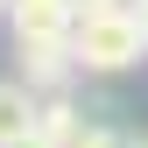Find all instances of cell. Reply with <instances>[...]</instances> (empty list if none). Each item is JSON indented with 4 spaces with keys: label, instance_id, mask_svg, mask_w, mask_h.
I'll use <instances>...</instances> for the list:
<instances>
[{
    "label": "cell",
    "instance_id": "cell-1",
    "mask_svg": "<svg viewBox=\"0 0 148 148\" xmlns=\"http://www.w3.org/2000/svg\"><path fill=\"white\" fill-rule=\"evenodd\" d=\"M71 57H78V71H92V78H120V71H134L148 57V28L134 7H92L78 14V28H71Z\"/></svg>",
    "mask_w": 148,
    "mask_h": 148
},
{
    "label": "cell",
    "instance_id": "cell-2",
    "mask_svg": "<svg viewBox=\"0 0 148 148\" xmlns=\"http://www.w3.org/2000/svg\"><path fill=\"white\" fill-rule=\"evenodd\" d=\"M14 57H21V85H35L42 99L49 92H71V78H78L71 42H14Z\"/></svg>",
    "mask_w": 148,
    "mask_h": 148
},
{
    "label": "cell",
    "instance_id": "cell-3",
    "mask_svg": "<svg viewBox=\"0 0 148 148\" xmlns=\"http://www.w3.org/2000/svg\"><path fill=\"white\" fill-rule=\"evenodd\" d=\"M42 120V92L21 85V78H0V148H21Z\"/></svg>",
    "mask_w": 148,
    "mask_h": 148
},
{
    "label": "cell",
    "instance_id": "cell-4",
    "mask_svg": "<svg viewBox=\"0 0 148 148\" xmlns=\"http://www.w3.org/2000/svg\"><path fill=\"white\" fill-rule=\"evenodd\" d=\"M85 113H78V99H71V92H49L42 99V120H35V141L42 148H78V134H85Z\"/></svg>",
    "mask_w": 148,
    "mask_h": 148
},
{
    "label": "cell",
    "instance_id": "cell-5",
    "mask_svg": "<svg viewBox=\"0 0 148 148\" xmlns=\"http://www.w3.org/2000/svg\"><path fill=\"white\" fill-rule=\"evenodd\" d=\"M134 134H120V127H85L78 134V148H127Z\"/></svg>",
    "mask_w": 148,
    "mask_h": 148
},
{
    "label": "cell",
    "instance_id": "cell-6",
    "mask_svg": "<svg viewBox=\"0 0 148 148\" xmlns=\"http://www.w3.org/2000/svg\"><path fill=\"white\" fill-rule=\"evenodd\" d=\"M134 14H141V28H148V0H134Z\"/></svg>",
    "mask_w": 148,
    "mask_h": 148
},
{
    "label": "cell",
    "instance_id": "cell-7",
    "mask_svg": "<svg viewBox=\"0 0 148 148\" xmlns=\"http://www.w3.org/2000/svg\"><path fill=\"white\" fill-rule=\"evenodd\" d=\"M7 7H14V0H0V14H7Z\"/></svg>",
    "mask_w": 148,
    "mask_h": 148
}]
</instances>
